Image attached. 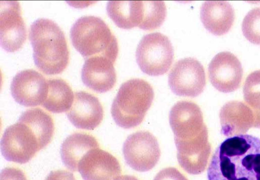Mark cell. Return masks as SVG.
Returning a JSON list of instances; mask_svg holds the SVG:
<instances>
[{"instance_id":"e0dca14e","label":"cell","mask_w":260,"mask_h":180,"mask_svg":"<svg viewBox=\"0 0 260 180\" xmlns=\"http://www.w3.org/2000/svg\"><path fill=\"white\" fill-rule=\"evenodd\" d=\"M114 62L102 56L86 58L81 70L84 84L92 90L104 93L112 89L116 82Z\"/></svg>"},{"instance_id":"ac0fdd59","label":"cell","mask_w":260,"mask_h":180,"mask_svg":"<svg viewBox=\"0 0 260 180\" xmlns=\"http://www.w3.org/2000/svg\"><path fill=\"white\" fill-rule=\"evenodd\" d=\"M201 19L204 27L216 35H221L231 28L235 20V11L225 1H206L201 9Z\"/></svg>"},{"instance_id":"ffe728a7","label":"cell","mask_w":260,"mask_h":180,"mask_svg":"<svg viewBox=\"0 0 260 180\" xmlns=\"http://www.w3.org/2000/svg\"><path fill=\"white\" fill-rule=\"evenodd\" d=\"M47 94L42 105L53 113L67 112L74 99V94L70 85L59 78L47 80Z\"/></svg>"},{"instance_id":"d4e9b609","label":"cell","mask_w":260,"mask_h":180,"mask_svg":"<svg viewBox=\"0 0 260 180\" xmlns=\"http://www.w3.org/2000/svg\"><path fill=\"white\" fill-rule=\"evenodd\" d=\"M45 180H76L74 174L64 170L52 171Z\"/></svg>"},{"instance_id":"44dd1931","label":"cell","mask_w":260,"mask_h":180,"mask_svg":"<svg viewBox=\"0 0 260 180\" xmlns=\"http://www.w3.org/2000/svg\"><path fill=\"white\" fill-rule=\"evenodd\" d=\"M244 98L255 111L260 112V70H255L247 77L243 88Z\"/></svg>"},{"instance_id":"cb8c5ba5","label":"cell","mask_w":260,"mask_h":180,"mask_svg":"<svg viewBox=\"0 0 260 180\" xmlns=\"http://www.w3.org/2000/svg\"><path fill=\"white\" fill-rule=\"evenodd\" d=\"M0 180H27V179L21 169L17 167H7L2 170Z\"/></svg>"},{"instance_id":"7402d4cb","label":"cell","mask_w":260,"mask_h":180,"mask_svg":"<svg viewBox=\"0 0 260 180\" xmlns=\"http://www.w3.org/2000/svg\"><path fill=\"white\" fill-rule=\"evenodd\" d=\"M242 30L247 40L260 45V7L253 8L248 12L243 20Z\"/></svg>"},{"instance_id":"9c48e42d","label":"cell","mask_w":260,"mask_h":180,"mask_svg":"<svg viewBox=\"0 0 260 180\" xmlns=\"http://www.w3.org/2000/svg\"><path fill=\"white\" fill-rule=\"evenodd\" d=\"M168 83L172 92L178 96L194 97L204 90L206 75L202 64L191 57L178 60L171 69Z\"/></svg>"},{"instance_id":"3957f363","label":"cell","mask_w":260,"mask_h":180,"mask_svg":"<svg viewBox=\"0 0 260 180\" xmlns=\"http://www.w3.org/2000/svg\"><path fill=\"white\" fill-rule=\"evenodd\" d=\"M29 40L37 68L47 75L61 73L69 62V50L63 31L54 21L39 18L30 25Z\"/></svg>"},{"instance_id":"4fadbf2b","label":"cell","mask_w":260,"mask_h":180,"mask_svg":"<svg viewBox=\"0 0 260 180\" xmlns=\"http://www.w3.org/2000/svg\"><path fill=\"white\" fill-rule=\"evenodd\" d=\"M221 133L228 137L244 134L252 127L260 128V112L245 103L230 101L219 113Z\"/></svg>"},{"instance_id":"30bf717a","label":"cell","mask_w":260,"mask_h":180,"mask_svg":"<svg viewBox=\"0 0 260 180\" xmlns=\"http://www.w3.org/2000/svg\"><path fill=\"white\" fill-rule=\"evenodd\" d=\"M27 38L26 25L17 1H2L0 13V42L9 52L20 49Z\"/></svg>"},{"instance_id":"9a60e30c","label":"cell","mask_w":260,"mask_h":180,"mask_svg":"<svg viewBox=\"0 0 260 180\" xmlns=\"http://www.w3.org/2000/svg\"><path fill=\"white\" fill-rule=\"evenodd\" d=\"M78 170L84 180H115L122 171L117 158L99 148L86 153L80 161Z\"/></svg>"},{"instance_id":"52a82bcc","label":"cell","mask_w":260,"mask_h":180,"mask_svg":"<svg viewBox=\"0 0 260 180\" xmlns=\"http://www.w3.org/2000/svg\"><path fill=\"white\" fill-rule=\"evenodd\" d=\"M137 62L144 73L153 76L162 75L170 68L174 59L171 41L160 32L144 35L136 52Z\"/></svg>"},{"instance_id":"8fae6325","label":"cell","mask_w":260,"mask_h":180,"mask_svg":"<svg viewBox=\"0 0 260 180\" xmlns=\"http://www.w3.org/2000/svg\"><path fill=\"white\" fill-rule=\"evenodd\" d=\"M10 89L17 103L26 107H35L42 105L46 97L47 80L36 70L25 69L14 76Z\"/></svg>"},{"instance_id":"2e32d148","label":"cell","mask_w":260,"mask_h":180,"mask_svg":"<svg viewBox=\"0 0 260 180\" xmlns=\"http://www.w3.org/2000/svg\"><path fill=\"white\" fill-rule=\"evenodd\" d=\"M67 115L76 128L91 130L102 122L104 110L98 97L81 91L75 92L72 105Z\"/></svg>"},{"instance_id":"7c38bea8","label":"cell","mask_w":260,"mask_h":180,"mask_svg":"<svg viewBox=\"0 0 260 180\" xmlns=\"http://www.w3.org/2000/svg\"><path fill=\"white\" fill-rule=\"evenodd\" d=\"M243 68L238 58L230 52H221L211 60L208 76L212 85L218 91L229 93L240 86Z\"/></svg>"},{"instance_id":"5bb4252c","label":"cell","mask_w":260,"mask_h":180,"mask_svg":"<svg viewBox=\"0 0 260 180\" xmlns=\"http://www.w3.org/2000/svg\"><path fill=\"white\" fill-rule=\"evenodd\" d=\"M150 1H109L107 11L110 18L119 27H134L149 30Z\"/></svg>"},{"instance_id":"603a6c76","label":"cell","mask_w":260,"mask_h":180,"mask_svg":"<svg viewBox=\"0 0 260 180\" xmlns=\"http://www.w3.org/2000/svg\"><path fill=\"white\" fill-rule=\"evenodd\" d=\"M153 180H188L187 178L174 167H168L160 170Z\"/></svg>"},{"instance_id":"8992f818","label":"cell","mask_w":260,"mask_h":180,"mask_svg":"<svg viewBox=\"0 0 260 180\" xmlns=\"http://www.w3.org/2000/svg\"><path fill=\"white\" fill-rule=\"evenodd\" d=\"M154 93L152 87L144 80L130 79L120 86L111 109L117 125L124 128L140 125L151 106Z\"/></svg>"},{"instance_id":"277c9868","label":"cell","mask_w":260,"mask_h":180,"mask_svg":"<svg viewBox=\"0 0 260 180\" xmlns=\"http://www.w3.org/2000/svg\"><path fill=\"white\" fill-rule=\"evenodd\" d=\"M70 37L74 48L85 59L102 56L115 62L118 54L117 39L100 17H80L73 25Z\"/></svg>"},{"instance_id":"d6986e66","label":"cell","mask_w":260,"mask_h":180,"mask_svg":"<svg viewBox=\"0 0 260 180\" xmlns=\"http://www.w3.org/2000/svg\"><path fill=\"white\" fill-rule=\"evenodd\" d=\"M98 148L99 142L93 136L84 132H75L68 136L61 145L62 161L68 169L76 171L80 161L86 153Z\"/></svg>"},{"instance_id":"5b68a950","label":"cell","mask_w":260,"mask_h":180,"mask_svg":"<svg viewBox=\"0 0 260 180\" xmlns=\"http://www.w3.org/2000/svg\"><path fill=\"white\" fill-rule=\"evenodd\" d=\"M50 142L48 137L24 112L17 123L5 130L1 141V151L7 160L24 164Z\"/></svg>"},{"instance_id":"7a4b0ae2","label":"cell","mask_w":260,"mask_h":180,"mask_svg":"<svg viewBox=\"0 0 260 180\" xmlns=\"http://www.w3.org/2000/svg\"><path fill=\"white\" fill-rule=\"evenodd\" d=\"M208 180H260V139L249 134L229 137L215 150Z\"/></svg>"},{"instance_id":"484cf974","label":"cell","mask_w":260,"mask_h":180,"mask_svg":"<svg viewBox=\"0 0 260 180\" xmlns=\"http://www.w3.org/2000/svg\"><path fill=\"white\" fill-rule=\"evenodd\" d=\"M115 180H139L137 177L133 175H123L117 177Z\"/></svg>"},{"instance_id":"ba28073f","label":"cell","mask_w":260,"mask_h":180,"mask_svg":"<svg viewBox=\"0 0 260 180\" xmlns=\"http://www.w3.org/2000/svg\"><path fill=\"white\" fill-rule=\"evenodd\" d=\"M122 151L126 163L139 172L152 169L160 156L156 138L150 132L144 131L129 135L123 143Z\"/></svg>"},{"instance_id":"6da1fadb","label":"cell","mask_w":260,"mask_h":180,"mask_svg":"<svg viewBox=\"0 0 260 180\" xmlns=\"http://www.w3.org/2000/svg\"><path fill=\"white\" fill-rule=\"evenodd\" d=\"M169 122L174 134L180 166L189 173L204 170L211 146L199 106L191 101H178L170 111Z\"/></svg>"}]
</instances>
